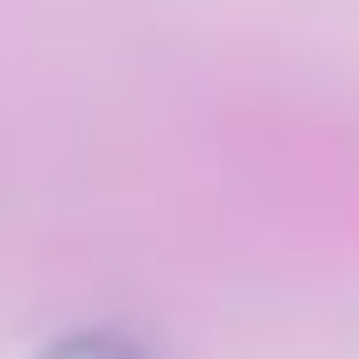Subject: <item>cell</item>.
<instances>
[{"label": "cell", "mask_w": 359, "mask_h": 359, "mask_svg": "<svg viewBox=\"0 0 359 359\" xmlns=\"http://www.w3.org/2000/svg\"><path fill=\"white\" fill-rule=\"evenodd\" d=\"M39 359H141L126 336H63V344H47Z\"/></svg>", "instance_id": "obj_1"}]
</instances>
